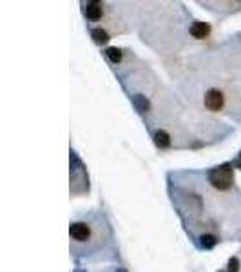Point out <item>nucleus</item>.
I'll return each mask as SVG.
<instances>
[{
  "mask_svg": "<svg viewBox=\"0 0 241 272\" xmlns=\"http://www.w3.org/2000/svg\"><path fill=\"white\" fill-rule=\"evenodd\" d=\"M232 178L234 176H232L230 165H221V167L209 170V182L218 190H227L232 185Z\"/></svg>",
  "mask_w": 241,
  "mask_h": 272,
  "instance_id": "f257e3e1",
  "label": "nucleus"
},
{
  "mask_svg": "<svg viewBox=\"0 0 241 272\" xmlns=\"http://www.w3.org/2000/svg\"><path fill=\"white\" fill-rule=\"evenodd\" d=\"M225 103V98L221 95V91L218 89H209L205 95V107L210 109V111H220Z\"/></svg>",
  "mask_w": 241,
  "mask_h": 272,
  "instance_id": "f03ea898",
  "label": "nucleus"
},
{
  "mask_svg": "<svg viewBox=\"0 0 241 272\" xmlns=\"http://www.w3.org/2000/svg\"><path fill=\"white\" fill-rule=\"evenodd\" d=\"M69 234H71V238L76 239V241H87L91 236V229L85 223H82V221H76V223H71Z\"/></svg>",
  "mask_w": 241,
  "mask_h": 272,
  "instance_id": "7ed1b4c3",
  "label": "nucleus"
},
{
  "mask_svg": "<svg viewBox=\"0 0 241 272\" xmlns=\"http://www.w3.org/2000/svg\"><path fill=\"white\" fill-rule=\"evenodd\" d=\"M85 17L93 22L100 20L102 18V4H98V2H87L85 4Z\"/></svg>",
  "mask_w": 241,
  "mask_h": 272,
  "instance_id": "20e7f679",
  "label": "nucleus"
},
{
  "mask_svg": "<svg viewBox=\"0 0 241 272\" xmlns=\"http://www.w3.org/2000/svg\"><path fill=\"white\" fill-rule=\"evenodd\" d=\"M210 33V26L207 24V22H194L193 26H191V34H193L194 38H205L209 36Z\"/></svg>",
  "mask_w": 241,
  "mask_h": 272,
  "instance_id": "39448f33",
  "label": "nucleus"
},
{
  "mask_svg": "<svg viewBox=\"0 0 241 272\" xmlns=\"http://www.w3.org/2000/svg\"><path fill=\"white\" fill-rule=\"evenodd\" d=\"M132 105H134L138 113H147L151 109V102L145 98V95H140V93L132 96Z\"/></svg>",
  "mask_w": 241,
  "mask_h": 272,
  "instance_id": "423d86ee",
  "label": "nucleus"
},
{
  "mask_svg": "<svg viewBox=\"0 0 241 272\" xmlns=\"http://www.w3.org/2000/svg\"><path fill=\"white\" fill-rule=\"evenodd\" d=\"M154 143L158 145L160 149H167L169 145H171V136H169V133H165V131H156L154 133Z\"/></svg>",
  "mask_w": 241,
  "mask_h": 272,
  "instance_id": "0eeeda50",
  "label": "nucleus"
},
{
  "mask_svg": "<svg viewBox=\"0 0 241 272\" xmlns=\"http://www.w3.org/2000/svg\"><path fill=\"white\" fill-rule=\"evenodd\" d=\"M91 36H93V40L96 42V44H107V42H109V34H107V31L102 29V27L93 29V31H91Z\"/></svg>",
  "mask_w": 241,
  "mask_h": 272,
  "instance_id": "6e6552de",
  "label": "nucleus"
},
{
  "mask_svg": "<svg viewBox=\"0 0 241 272\" xmlns=\"http://www.w3.org/2000/svg\"><path fill=\"white\" fill-rule=\"evenodd\" d=\"M216 243H218V238H216V236H212V234H203V236L200 238V245L203 247V249H207V251L214 249V247H216Z\"/></svg>",
  "mask_w": 241,
  "mask_h": 272,
  "instance_id": "1a4fd4ad",
  "label": "nucleus"
},
{
  "mask_svg": "<svg viewBox=\"0 0 241 272\" xmlns=\"http://www.w3.org/2000/svg\"><path fill=\"white\" fill-rule=\"evenodd\" d=\"M105 54H107V58H109L112 64H118V62L122 60V51L118 48H107L105 49Z\"/></svg>",
  "mask_w": 241,
  "mask_h": 272,
  "instance_id": "9d476101",
  "label": "nucleus"
},
{
  "mask_svg": "<svg viewBox=\"0 0 241 272\" xmlns=\"http://www.w3.org/2000/svg\"><path fill=\"white\" fill-rule=\"evenodd\" d=\"M240 271V261L238 258H230L228 259V272H238Z\"/></svg>",
  "mask_w": 241,
  "mask_h": 272,
  "instance_id": "9b49d317",
  "label": "nucleus"
},
{
  "mask_svg": "<svg viewBox=\"0 0 241 272\" xmlns=\"http://www.w3.org/2000/svg\"><path fill=\"white\" fill-rule=\"evenodd\" d=\"M116 272H127V271H125V269H122V267H120V269H116Z\"/></svg>",
  "mask_w": 241,
  "mask_h": 272,
  "instance_id": "f8f14e48",
  "label": "nucleus"
},
{
  "mask_svg": "<svg viewBox=\"0 0 241 272\" xmlns=\"http://www.w3.org/2000/svg\"><path fill=\"white\" fill-rule=\"evenodd\" d=\"M238 167H241V162H240V163H238Z\"/></svg>",
  "mask_w": 241,
  "mask_h": 272,
  "instance_id": "ddd939ff",
  "label": "nucleus"
},
{
  "mask_svg": "<svg viewBox=\"0 0 241 272\" xmlns=\"http://www.w3.org/2000/svg\"><path fill=\"white\" fill-rule=\"evenodd\" d=\"M78 272H82V271H78Z\"/></svg>",
  "mask_w": 241,
  "mask_h": 272,
  "instance_id": "4468645a",
  "label": "nucleus"
}]
</instances>
